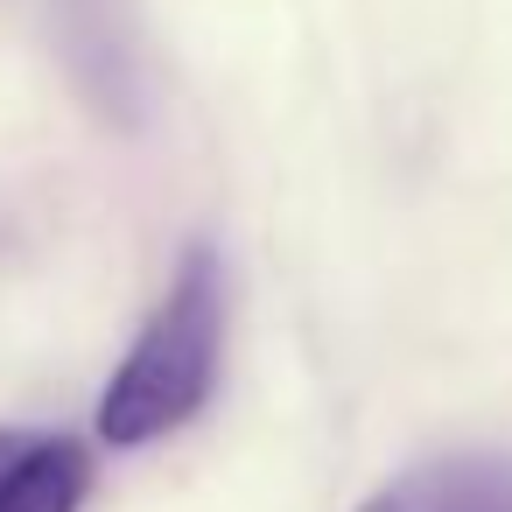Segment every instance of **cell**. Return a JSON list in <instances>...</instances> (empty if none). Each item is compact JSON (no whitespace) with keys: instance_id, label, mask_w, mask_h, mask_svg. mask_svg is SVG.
Returning <instances> with one entry per match:
<instances>
[{"instance_id":"obj_1","label":"cell","mask_w":512,"mask_h":512,"mask_svg":"<svg viewBox=\"0 0 512 512\" xmlns=\"http://www.w3.org/2000/svg\"><path fill=\"white\" fill-rule=\"evenodd\" d=\"M218 344H225V267L211 246H190L148 330L99 393V435L113 449H141L197 421L218 386Z\"/></svg>"},{"instance_id":"obj_4","label":"cell","mask_w":512,"mask_h":512,"mask_svg":"<svg viewBox=\"0 0 512 512\" xmlns=\"http://www.w3.org/2000/svg\"><path fill=\"white\" fill-rule=\"evenodd\" d=\"M358 512H414V505H407V498H400V484H386V491H379V498H365V505H358Z\"/></svg>"},{"instance_id":"obj_3","label":"cell","mask_w":512,"mask_h":512,"mask_svg":"<svg viewBox=\"0 0 512 512\" xmlns=\"http://www.w3.org/2000/svg\"><path fill=\"white\" fill-rule=\"evenodd\" d=\"M400 498L414 512H512V456L463 449V456L421 463L400 477Z\"/></svg>"},{"instance_id":"obj_2","label":"cell","mask_w":512,"mask_h":512,"mask_svg":"<svg viewBox=\"0 0 512 512\" xmlns=\"http://www.w3.org/2000/svg\"><path fill=\"white\" fill-rule=\"evenodd\" d=\"M92 456L57 428H0V512H78Z\"/></svg>"}]
</instances>
